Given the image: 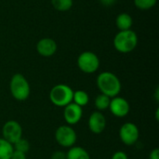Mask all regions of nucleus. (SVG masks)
<instances>
[{
    "label": "nucleus",
    "instance_id": "5",
    "mask_svg": "<svg viewBox=\"0 0 159 159\" xmlns=\"http://www.w3.org/2000/svg\"><path fill=\"white\" fill-rule=\"evenodd\" d=\"M55 140L57 143L63 148H71L75 146L77 141V134L72 126L61 125L55 130Z\"/></svg>",
    "mask_w": 159,
    "mask_h": 159
},
{
    "label": "nucleus",
    "instance_id": "17",
    "mask_svg": "<svg viewBox=\"0 0 159 159\" xmlns=\"http://www.w3.org/2000/svg\"><path fill=\"white\" fill-rule=\"evenodd\" d=\"M110 100H111V98H109L108 96L102 94V93L99 94L94 100V105H95V108L97 109V111L102 112V111L107 110L109 108Z\"/></svg>",
    "mask_w": 159,
    "mask_h": 159
},
{
    "label": "nucleus",
    "instance_id": "9",
    "mask_svg": "<svg viewBox=\"0 0 159 159\" xmlns=\"http://www.w3.org/2000/svg\"><path fill=\"white\" fill-rule=\"evenodd\" d=\"M108 109L110 110L112 115H114L115 116L118 118H123V117H126L129 114L130 105H129V102L125 98L116 96V97L111 98Z\"/></svg>",
    "mask_w": 159,
    "mask_h": 159
},
{
    "label": "nucleus",
    "instance_id": "22",
    "mask_svg": "<svg viewBox=\"0 0 159 159\" xmlns=\"http://www.w3.org/2000/svg\"><path fill=\"white\" fill-rule=\"evenodd\" d=\"M50 159H66V153L62 152V151H56L53 152Z\"/></svg>",
    "mask_w": 159,
    "mask_h": 159
},
{
    "label": "nucleus",
    "instance_id": "11",
    "mask_svg": "<svg viewBox=\"0 0 159 159\" xmlns=\"http://www.w3.org/2000/svg\"><path fill=\"white\" fill-rule=\"evenodd\" d=\"M63 118L67 125L74 126L76 125L83 116V108L79 105L71 102L63 107Z\"/></svg>",
    "mask_w": 159,
    "mask_h": 159
},
{
    "label": "nucleus",
    "instance_id": "6",
    "mask_svg": "<svg viewBox=\"0 0 159 159\" xmlns=\"http://www.w3.org/2000/svg\"><path fill=\"white\" fill-rule=\"evenodd\" d=\"M77 66L85 74H93L100 67V59L92 51H84L77 58Z\"/></svg>",
    "mask_w": 159,
    "mask_h": 159
},
{
    "label": "nucleus",
    "instance_id": "4",
    "mask_svg": "<svg viewBox=\"0 0 159 159\" xmlns=\"http://www.w3.org/2000/svg\"><path fill=\"white\" fill-rule=\"evenodd\" d=\"M74 90L66 84L55 85L49 91V100L57 107H65L73 102Z\"/></svg>",
    "mask_w": 159,
    "mask_h": 159
},
{
    "label": "nucleus",
    "instance_id": "24",
    "mask_svg": "<svg viewBox=\"0 0 159 159\" xmlns=\"http://www.w3.org/2000/svg\"><path fill=\"white\" fill-rule=\"evenodd\" d=\"M149 159H159V149L155 148L149 154Z\"/></svg>",
    "mask_w": 159,
    "mask_h": 159
},
{
    "label": "nucleus",
    "instance_id": "10",
    "mask_svg": "<svg viewBox=\"0 0 159 159\" xmlns=\"http://www.w3.org/2000/svg\"><path fill=\"white\" fill-rule=\"evenodd\" d=\"M107 121L104 115L100 111H94L90 114L88 120L89 129L94 134H101L106 129Z\"/></svg>",
    "mask_w": 159,
    "mask_h": 159
},
{
    "label": "nucleus",
    "instance_id": "21",
    "mask_svg": "<svg viewBox=\"0 0 159 159\" xmlns=\"http://www.w3.org/2000/svg\"><path fill=\"white\" fill-rule=\"evenodd\" d=\"M111 159H129L128 155L125 152L122 151H116L113 154Z\"/></svg>",
    "mask_w": 159,
    "mask_h": 159
},
{
    "label": "nucleus",
    "instance_id": "26",
    "mask_svg": "<svg viewBox=\"0 0 159 159\" xmlns=\"http://www.w3.org/2000/svg\"><path fill=\"white\" fill-rule=\"evenodd\" d=\"M155 98H156V101L158 102V101H159V89L158 88H157V89H156V92H155Z\"/></svg>",
    "mask_w": 159,
    "mask_h": 159
},
{
    "label": "nucleus",
    "instance_id": "23",
    "mask_svg": "<svg viewBox=\"0 0 159 159\" xmlns=\"http://www.w3.org/2000/svg\"><path fill=\"white\" fill-rule=\"evenodd\" d=\"M10 159H26V154L14 150L12 155H11Z\"/></svg>",
    "mask_w": 159,
    "mask_h": 159
},
{
    "label": "nucleus",
    "instance_id": "16",
    "mask_svg": "<svg viewBox=\"0 0 159 159\" xmlns=\"http://www.w3.org/2000/svg\"><path fill=\"white\" fill-rule=\"evenodd\" d=\"M13 151V145L3 138H0V159H10Z\"/></svg>",
    "mask_w": 159,
    "mask_h": 159
},
{
    "label": "nucleus",
    "instance_id": "2",
    "mask_svg": "<svg viewBox=\"0 0 159 159\" xmlns=\"http://www.w3.org/2000/svg\"><path fill=\"white\" fill-rule=\"evenodd\" d=\"M11 96L18 102L26 101L31 93V87L26 77L21 74H15L9 81Z\"/></svg>",
    "mask_w": 159,
    "mask_h": 159
},
{
    "label": "nucleus",
    "instance_id": "13",
    "mask_svg": "<svg viewBox=\"0 0 159 159\" xmlns=\"http://www.w3.org/2000/svg\"><path fill=\"white\" fill-rule=\"evenodd\" d=\"M66 159H90V156L85 148L75 145L66 152Z\"/></svg>",
    "mask_w": 159,
    "mask_h": 159
},
{
    "label": "nucleus",
    "instance_id": "8",
    "mask_svg": "<svg viewBox=\"0 0 159 159\" xmlns=\"http://www.w3.org/2000/svg\"><path fill=\"white\" fill-rule=\"evenodd\" d=\"M2 135L4 140L14 144L17 141L22 138V128L18 121L8 120L3 125Z\"/></svg>",
    "mask_w": 159,
    "mask_h": 159
},
{
    "label": "nucleus",
    "instance_id": "20",
    "mask_svg": "<svg viewBox=\"0 0 159 159\" xmlns=\"http://www.w3.org/2000/svg\"><path fill=\"white\" fill-rule=\"evenodd\" d=\"M134 5L141 10H148L155 7L157 0H133Z\"/></svg>",
    "mask_w": 159,
    "mask_h": 159
},
{
    "label": "nucleus",
    "instance_id": "14",
    "mask_svg": "<svg viewBox=\"0 0 159 159\" xmlns=\"http://www.w3.org/2000/svg\"><path fill=\"white\" fill-rule=\"evenodd\" d=\"M132 23H133V20H132L131 16L126 12L120 13L116 19V25L119 31L129 30L132 26Z\"/></svg>",
    "mask_w": 159,
    "mask_h": 159
},
{
    "label": "nucleus",
    "instance_id": "3",
    "mask_svg": "<svg viewBox=\"0 0 159 159\" xmlns=\"http://www.w3.org/2000/svg\"><path fill=\"white\" fill-rule=\"evenodd\" d=\"M138 45L137 34L132 30L119 31L114 38V47L120 53H129Z\"/></svg>",
    "mask_w": 159,
    "mask_h": 159
},
{
    "label": "nucleus",
    "instance_id": "12",
    "mask_svg": "<svg viewBox=\"0 0 159 159\" xmlns=\"http://www.w3.org/2000/svg\"><path fill=\"white\" fill-rule=\"evenodd\" d=\"M36 51L42 57H51L57 51V43L51 38H42L36 44Z\"/></svg>",
    "mask_w": 159,
    "mask_h": 159
},
{
    "label": "nucleus",
    "instance_id": "15",
    "mask_svg": "<svg viewBox=\"0 0 159 159\" xmlns=\"http://www.w3.org/2000/svg\"><path fill=\"white\" fill-rule=\"evenodd\" d=\"M73 102L79 105L82 108L85 107L86 105H88V103L89 102V96L88 92L85 90H82V89L74 91Z\"/></svg>",
    "mask_w": 159,
    "mask_h": 159
},
{
    "label": "nucleus",
    "instance_id": "18",
    "mask_svg": "<svg viewBox=\"0 0 159 159\" xmlns=\"http://www.w3.org/2000/svg\"><path fill=\"white\" fill-rule=\"evenodd\" d=\"M51 4L58 11H67L73 7V0H51Z\"/></svg>",
    "mask_w": 159,
    "mask_h": 159
},
{
    "label": "nucleus",
    "instance_id": "27",
    "mask_svg": "<svg viewBox=\"0 0 159 159\" xmlns=\"http://www.w3.org/2000/svg\"><path fill=\"white\" fill-rule=\"evenodd\" d=\"M158 114H159V109H158V108H157V112H156V116H157V121H158V119H159Z\"/></svg>",
    "mask_w": 159,
    "mask_h": 159
},
{
    "label": "nucleus",
    "instance_id": "19",
    "mask_svg": "<svg viewBox=\"0 0 159 159\" xmlns=\"http://www.w3.org/2000/svg\"><path fill=\"white\" fill-rule=\"evenodd\" d=\"M12 145H13L14 150L24 153V154H27L29 152V150H30V143L27 140L23 139V138H20L19 141H17Z\"/></svg>",
    "mask_w": 159,
    "mask_h": 159
},
{
    "label": "nucleus",
    "instance_id": "7",
    "mask_svg": "<svg viewBox=\"0 0 159 159\" xmlns=\"http://www.w3.org/2000/svg\"><path fill=\"white\" fill-rule=\"evenodd\" d=\"M119 139L127 146H132L136 144L140 138V130L137 125L132 122H127L123 124L119 129Z\"/></svg>",
    "mask_w": 159,
    "mask_h": 159
},
{
    "label": "nucleus",
    "instance_id": "25",
    "mask_svg": "<svg viewBox=\"0 0 159 159\" xmlns=\"http://www.w3.org/2000/svg\"><path fill=\"white\" fill-rule=\"evenodd\" d=\"M116 0H100V2L105 7H110V6L114 5L116 3Z\"/></svg>",
    "mask_w": 159,
    "mask_h": 159
},
{
    "label": "nucleus",
    "instance_id": "1",
    "mask_svg": "<svg viewBox=\"0 0 159 159\" xmlns=\"http://www.w3.org/2000/svg\"><path fill=\"white\" fill-rule=\"evenodd\" d=\"M96 85L102 94L114 98L119 95L122 85L119 78L111 72L101 73L96 79Z\"/></svg>",
    "mask_w": 159,
    "mask_h": 159
}]
</instances>
